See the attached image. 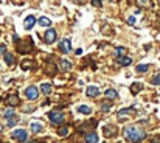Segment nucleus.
<instances>
[{"instance_id": "f257e3e1", "label": "nucleus", "mask_w": 160, "mask_h": 143, "mask_svg": "<svg viewBox=\"0 0 160 143\" xmlns=\"http://www.w3.org/2000/svg\"><path fill=\"white\" fill-rule=\"evenodd\" d=\"M123 132H124V138H126L127 141H132V143L140 141L141 138L146 137V132H144L140 126H137V124H129V126H126Z\"/></svg>"}, {"instance_id": "f03ea898", "label": "nucleus", "mask_w": 160, "mask_h": 143, "mask_svg": "<svg viewBox=\"0 0 160 143\" xmlns=\"http://www.w3.org/2000/svg\"><path fill=\"white\" fill-rule=\"evenodd\" d=\"M48 118L51 120L53 124H58V126H61V124L65 123V115H64L61 110H51V112L48 114Z\"/></svg>"}, {"instance_id": "7ed1b4c3", "label": "nucleus", "mask_w": 160, "mask_h": 143, "mask_svg": "<svg viewBox=\"0 0 160 143\" xmlns=\"http://www.w3.org/2000/svg\"><path fill=\"white\" fill-rule=\"evenodd\" d=\"M135 114H137L135 109H132V107H124V109H121V110L117 114V117H118L120 121H126V120H132V117H134Z\"/></svg>"}, {"instance_id": "20e7f679", "label": "nucleus", "mask_w": 160, "mask_h": 143, "mask_svg": "<svg viewBox=\"0 0 160 143\" xmlns=\"http://www.w3.org/2000/svg\"><path fill=\"white\" fill-rule=\"evenodd\" d=\"M33 45H34L33 39H31V38H27L25 42H22V44L17 47V51L22 53V55H27V53H30V51L33 50Z\"/></svg>"}, {"instance_id": "39448f33", "label": "nucleus", "mask_w": 160, "mask_h": 143, "mask_svg": "<svg viewBox=\"0 0 160 143\" xmlns=\"http://www.w3.org/2000/svg\"><path fill=\"white\" fill-rule=\"evenodd\" d=\"M25 95H27L28 100H36V98L39 96V90H38L36 86H28V87L25 89Z\"/></svg>"}, {"instance_id": "423d86ee", "label": "nucleus", "mask_w": 160, "mask_h": 143, "mask_svg": "<svg viewBox=\"0 0 160 143\" xmlns=\"http://www.w3.org/2000/svg\"><path fill=\"white\" fill-rule=\"evenodd\" d=\"M13 138L14 140H17V141H25L27 140V137H28V134H27V131H24V129H16V131H13Z\"/></svg>"}, {"instance_id": "0eeeda50", "label": "nucleus", "mask_w": 160, "mask_h": 143, "mask_svg": "<svg viewBox=\"0 0 160 143\" xmlns=\"http://www.w3.org/2000/svg\"><path fill=\"white\" fill-rule=\"evenodd\" d=\"M56 36H58V33L55 30H47L45 34H44V42L45 44H53L56 41Z\"/></svg>"}, {"instance_id": "6e6552de", "label": "nucleus", "mask_w": 160, "mask_h": 143, "mask_svg": "<svg viewBox=\"0 0 160 143\" xmlns=\"http://www.w3.org/2000/svg\"><path fill=\"white\" fill-rule=\"evenodd\" d=\"M7 104H8L10 107H16V106L20 104V98H19L17 95H8V98H7Z\"/></svg>"}, {"instance_id": "1a4fd4ad", "label": "nucleus", "mask_w": 160, "mask_h": 143, "mask_svg": "<svg viewBox=\"0 0 160 143\" xmlns=\"http://www.w3.org/2000/svg\"><path fill=\"white\" fill-rule=\"evenodd\" d=\"M70 48H72V45H70V41H69V39L61 41V44H59V51H61V53H69Z\"/></svg>"}, {"instance_id": "9d476101", "label": "nucleus", "mask_w": 160, "mask_h": 143, "mask_svg": "<svg viewBox=\"0 0 160 143\" xmlns=\"http://www.w3.org/2000/svg\"><path fill=\"white\" fill-rule=\"evenodd\" d=\"M117 127L115 126H112V124H107V126H104V135L106 137H115L117 135Z\"/></svg>"}, {"instance_id": "9b49d317", "label": "nucleus", "mask_w": 160, "mask_h": 143, "mask_svg": "<svg viewBox=\"0 0 160 143\" xmlns=\"http://www.w3.org/2000/svg\"><path fill=\"white\" fill-rule=\"evenodd\" d=\"M34 24H36V17L34 16H28L25 19V22H24V27H25V30H31L34 27Z\"/></svg>"}, {"instance_id": "f8f14e48", "label": "nucleus", "mask_w": 160, "mask_h": 143, "mask_svg": "<svg viewBox=\"0 0 160 143\" xmlns=\"http://www.w3.org/2000/svg\"><path fill=\"white\" fill-rule=\"evenodd\" d=\"M36 64H34V61L33 59H24L22 62H20V67L24 69V70H30V69H33Z\"/></svg>"}, {"instance_id": "ddd939ff", "label": "nucleus", "mask_w": 160, "mask_h": 143, "mask_svg": "<svg viewBox=\"0 0 160 143\" xmlns=\"http://www.w3.org/2000/svg\"><path fill=\"white\" fill-rule=\"evenodd\" d=\"M86 143H98V134L96 132H90L86 135Z\"/></svg>"}, {"instance_id": "4468645a", "label": "nucleus", "mask_w": 160, "mask_h": 143, "mask_svg": "<svg viewBox=\"0 0 160 143\" xmlns=\"http://www.w3.org/2000/svg\"><path fill=\"white\" fill-rule=\"evenodd\" d=\"M86 93H87V96H98L100 95V89L95 87V86H89Z\"/></svg>"}, {"instance_id": "2eb2a0df", "label": "nucleus", "mask_w": 160, "mask_h": 143, "mask_svg": "<svg viewBox=\"0 0 160 143\" xmlns=\"http://www.w3.org/2000/svg\"><path fill=\"white\" fill-rule=\"evenodd\" d=\"M59 65H61V70H64V72H69V70L72 69V62L67 61V59H61V61H59Z\"/></svg>"}, {"instance_id": "dca6fc26", "label": "nucleus", "mask_w": 160, "mask_h": 143, "mask_svg": "<svg viewBox=\"0 0 160 143\" xmlns=\"http://www.w3.org/2000/svg\"><path fill=\"white\" fill-rule=\"evenodd\" d=\"M78 112L84 114V115H90L92 114V107H89L87 104H81V106H78Z\"/></svg>"}, {"instance_id": "f3484780", "label": "nucleus", "mask_w": 160, "mask_h": 143, "mask_svg": "<svg viewBox=\"0 0 160 143\" xmlns=\"http://www.w3.org/2000/svg\"><path fill=\"white\" fill-rule=\"evenodd\" d=\"M141 89H143V84H141V83H132V86H131V92H132V95H137Z\"/></svg>"}, {"instance_id": "a211bd4d", "label": "nucleus", "mask_w": 160, "mask_h": 143, "mask_svg": "<svg viewBox=\"0 0 160 143\" xmlns=\"http://www.w3.org/2000/svg\"><path fill=\"white\" fill-rule=\"evenodd\" d=\"M131 62H132V58H127V56H120V58H118V64L123 65V67H124V65H129Z\"/></svg>"}, {"instance_id": "6ab92c4d", "label": "nucleus", "mask_w": 160, "mask_h": 143, "mask_svg": "<svg viewBox=\"0 0 160 143\" xmlns=\"http://www.w3.org/2000/svg\"><path fill=\"white\" fill-rule=\"evenodd\" d=\"M41 90H42V93H45V95H50V92H51V84H50V83H42V86H41Z\"/></svg>"}, {"instance_id": "aec40b11", "label": "nucleus", "mask_w": 160, "mask_h": 143, "mask_svg": "<svg viewBox=\"0 0 160 143\" xmlns=\"http://www.w3.org/2000/svg\"><path fill=\"white\" fill-rule=\"evenodd\" d=\"M117 96H118V93H117L115 89H107V90H106V98H109V100H115Z\"/></svg>"}, {"instance_id": "412c9836", "label": "nucleus", "mask_w": 160, "mask_h": 143, "mask_svg": "<svg viewBox=\"0 0 160 143\" xmlns=\"http://www.w3.org/2000/svg\"><path fill=\"white\" fill-rule=\"evenodd\" d=\"M38 24H39L41 27H50V25H51V20H50L48 17L44 16V17H41V19L38 20Z\"/></svg>"}, {"instance_id": "4be33fe9", "label": "nucleus", "mask_w": 160, "mask_h": 143, "mask_svg": "<svg viewBox=\"0 0 160 143\" xmlns=\"http://www.w3.org/2000/svg\"><path fill=\"white\" fill-rule=\"evenodd\" d=\"M31 131H33L34 134H38V132H42L44 127H42L41 124H38V123H31Z\"/></svg>"}, {"instance_id": "5701e85b", "label": "nucleus", "mask_w": 160, "mask_h": 143, "mask_svg": "<svg viewBox=\"0 0 160 143\" xmlns=\"http://www.w3.org/2000/svg\"><path fill=\"white\" fill-rule=\"evenodd\" d=\"M5 62H7L8 65H13V64H14V58H13L11 53H5Z\"/></svg>"}, {"instance_id": "b1692460", "label": "nucleus", "mask_w": 160, "mask_h": 143, "mask_svg": "<svg viewBox=\"0 0 160 143\" xmlns=\"http://www.w3.org/2000/svg\"><path fill=\"white\" fill-rule=\"evenodd\" d=\"M69 132H70V127H69V126H62V127H61V129L58 131V134H59L61 137H65V135H67Z\"/></svg>"}, {"instance_id": "393cba45", "label": "nucleus", "mask_w": 160, "mask_h": 143, "mask_svg": "<svg viewBox=\"0 0 160 143\" xmlns=\"http://www.w3.org/2000/svg\"><path fill=\"white\" fill-rule=\"evenodd\" d=\"M17 121H19V120H17V117H16V115H13V117H8V118H7V123H8V126H14Z\"/></svg>"}, {"instance_id": "a878e982", "label": "nucleus", "mask_w": 160, "mask_h": 143, "mask_svg": "<svg viewBox=\"0 0 160 143\" xmlns=\"http://www.w3.org/2000/svg\"><path fill=\"white\" fill-rule=\"evenodd\" d=\"M148 69H149V65H148V64H140V65H137V69H135V70H137L138 73H143V72H146Z\"/></svg>"}, {"instance_id": "bb28decb", "label": "nucleus", "mask_w": 160, "mask_h": 143, "mask_svg": "<svg viewBox=\"0 0 160 143\" xmlns=\"http://www.w3.org/2000/svg\"><path fill=\"white\" fill-rule=\"evenodd\" d=\"M110 107H112V104H110V103H107V101H103V103H101V109H103V112L110 110Z\"/></svg>"}, {"instance_id": "cd10ccee", "label": "nucleus", "mask_w": 160, "mask_h": 143, "mask_svg": "<svg viewBox=\"0 0 160 143\" xmlns=\"http://www.w3.org/2000/svg\"><path fill=\"white\" fill-rule=\"evenodd\" d=\"M55 70H56V67H55L53 64H48V65H47V73H48V75H55Z\"/></svg>"}, {"instance_id": "c85d7f7f", "label": "nucleus", "mask_w": 160, "mask_h": 143, "mask_svg": "<svg viewBox=\"0 0 160 143\" xmlns=\"http://www.w3.org/2000/svg\"><path fill=\"white\" fill-rule=\"evenodd\" d=\"M152 84H155V86H160V73H158V75H155V76L152 78Z\"/></svg>"}, {"instance_id": "c756f323", "label": "nucleus", "mask_w": 160, "mask_h": 143, "mask_svg": "<svg viewBox=\"0 0 160 143\" xmlns=\"http://www.w3.org/2000/svg\"><path fill=\"white\" fill-rule=\"evenodd\" d=\"M137 5L138 7H152V2H141L140 0V2H137Z\"/></svg>"}, {"instance_id": "7c9ffc66", "label": "nucleus", "mask_w": 160, "mask_h": 143, "mask_svg": "<svg viewBox=\"0 0 160 143\" xmlns=\"http://www.w3.org/2000/svg\"><path fill=\"white\" fill-rule=\"evenodd\" d=\"M3 115H5V118L13 117V115H14V110H13V109H8V110H5V112H3Z\"/></svg>"}, {"instance_id": "2f4dec72", "label": "nucleus", "mask_w": 160, "mask_h": 143, "mask_svg": "<svg viewBox=\"0 0 160 143\" xmlns=\"http://www.w3.org/2000/svg\"><path fill=\"white\" fill-rule=\"evenodd\" d=\"M92 5H93V7H96V8H101V7H103V3H101V2H98V0H93Z\"/></svg>"}, {"instance_id": "473e14b6", "label": "nucleus", "mask_w": 160, "mask_h": 143, "mask_svg": "<svg viewBox=\"0 0 160 143\" xmlns=\"http://www.w3.org/2000/svg\"><path fill=\"white\" fill-rule=\"evenodd\" d=\"M127 22H129L131 25H135V17H129V19H127Z\"/></svg>"}, {"instance_id": "72a5a7b5", "label": "nucleus", "mask_w": 160, "mask_h": 143, "mask_svg": "<svg viewBox=\"0 0 160 143\" xmlns=\"http://www.w3.org/2000/svg\"><path fill=\"white\" fill-rule=\"evenodd\" d=\"M5 51H7V47H5V45H0V55L5 53Z\"/></svg>"}, {"instance_id": "f704fd0d", "label": "nucleus", "mask_w": 160, "mask_h": 143, "mask_svg": "<svg viewBox=\"0 0 160 143\" xmlns=\"http://www.w3.org/2000/svg\"><path fill=\"white\" fill-rule=\"evenodd\" d=\"M117 53H118V55L124 53V48H123V47H118V48H117Z\"/></svg>"}, {"instance_id": "c9c22d12", "label": "nucleus", "mask_w": 160, "mask_h": 143, "mask_svg": "<svg viewBox=\"0 0 160 143\" xmlns=\"http://www.w3.org/2000/svg\"><path fill=\"white\" fill-rule=\"evenodd\" d=\"M154 143H160V135H158V137H154Z\"/></svg>"}, {"instance_id": "e433bc0d", "label": "nucleus", "mask_w": 160, "mask_h": 143, "mask_svg": "<svg viewBox=\"0 0 160 143\" xmlns=\"http://www.w3.org/2000/svg\"><path fill=\"white\" fill-rule=\"evenodd\" d=\"M0 131H2V126H0Z\"/></svg>"}]
</instances>
